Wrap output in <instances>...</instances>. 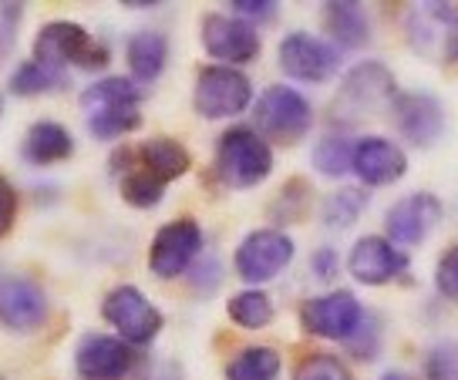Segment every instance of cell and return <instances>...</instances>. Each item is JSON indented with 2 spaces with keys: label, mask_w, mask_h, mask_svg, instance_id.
I'll list each match as a JSON object with an SVG mask.
<instances>
[{
  "label": "cell",
  "mask_w": 458,
  "mask_h": 380,
  "mask_svg": "<svg viewBox=\"0 0 458 380\" xmlns=\"http://www.w3.org/2000/svg\"><path fill=\"white\" fill-rule=\"evenodd\" d=\"M398 95V81L385 61H360L344 74L337 95L330 101V122L337 128H351L354 122L371 118L374 108H391Z\"/></svg>",
  "instance_id": "1"
},
{
  "label": "cell",
  "mask_w": 458,
  "mask_h": 380,
  "mask_svg": "<svg viewBox=\"0 0 458 380\" xmlns=\"http://www.w3.org/2000/svg\"><path fill=\"white\" fill-rule=\"evenodd\" d=\"M213 172L226 189H257L273 172L270 141L250 125L226 128L216 141Z\"/></svg>",
  "instance_id": "2"
},
{
  "label": "cell",
  "mask_w": 458,
  "mask_h": 380,
  "mask_svg": "<svg viewBox=\"0 0 458 380\" xmlns=\"http://www.w3.org/2000/svg\"><path fill=\"white\" fill-rule=\"evenodd\" d=\"M108 57H112V47L105 41H95L74 21H47L34 38V61L55 71H101L108 64Z\"/></svg>",
  "instance_id": "3"
},
{
  "label": "cell",
  "mask_w": 458,
  "mask_h": 380,
  "mask_svg": "<svg viewBox=\"0 0 458 380\" xmlns=\"http://www.w3.org/2000/svg\"><path fill=\"white\" fill-rule=\"evenodd\" d=\"M257 131L267 141L276 145H293L314 128V105L290 85H270L253 105Z\"/></svg>",
  "instance_id": "4"
},
{
  "label": "cell",
  "mask_w": 458,
  "mask_h": 380,
  "mask_svg": "<svg viewBox=\"0 0 458 380\" xmlns=\"http://www.w3.org/2000/svg\"><path fill=\"white\" fill-rule=\"evenodd\" d=\"M101 317L118 330V337L125 340L129 347H148L152 340L162 334V310L139 286H114L101 300Z\"/></svg>",
  "instance_id": "5"
},
{
  "label": "cell",
  "mask_w": 458,
  "mask_h": 380,
  "mask_svg": "<svg viewBox=\"0 0 458 380\" xmlns=\"http://www.w3.org/2000/svg\"><path fill=\"white\" fill-rule=\"evenodd\" d=\"M192 105L199 118H236L253 105V81L246 78L240 68H226V64H206L196 74V91H192Z\"/></svg>",
  "instance_id": "6"
},
{
  "label": "cell",
  "mask_w": 458,
  "mask_h": 380,
  "mask_svg": "<svg viewBox=\"0 0 458 380\" xmlns=\"http://www.w3.org/2000/svg\"><path fill=\"white\" fill-rule=\"evenodd\" d=\"M293 253H297V246L284 229L267 225V229H253L250 236L240 240L236 253H233V266L243 283L259 286V283L276 280L293 263Z\"/></svg>",
  "instance_id": "7"
},
{
  "label": "cell",
  "mask_w": 458,
  "mask_h": 380,
  "mask_svg": "<svg viewBox=\"0 0 458 380\" xmlns=\"http://www.w3.org/2000/svg\"><path fill=\"white\" fill-rule=\"evenodd\" d=\"M368 320L364 303L351 290H330V293L310 296L301 307V324L310 337L320 340H337L347 343Z\"/></svg>",
  "instance_id": "8"
},
{
  "label": "cell",
  "mask_w": 458,
  "mask_h": 380,
  "mask_svg": "<svg viewBox=\"0 0 458 380\" xmlns=\"http://www.w3.org/2000/svg\"><path fill=\"white\" fill-rule=\"evenodd\" d=\"M276 61L286 78L303 85H324L341 68V51L310 30H293L276 47Z\"/></svg>",
  "instance_id": "9"
},
{
  "label": "cell",
  "mask_w": 458,
  "mask_h": 380,
  "mask_svg": "<svg viewBox=\"0 0 458 380\" xmlns=\"http://www.w3.org/2000/svg\"><path fill=\"white\" fill-rule=\"evenodd\" d=\"M442 215L445 206L435 192H411L385 212V240L398 249H415L438 229Z\"/></svg>",
  "instance_id": "10"
},
{
  "label": "cell",
  "mask_w": 458,
  "mask_h": 380,
  "mask_svg": "<svg viewBox=\"0 0 458 380\" xmlns=\"http://www.w3.org/2000/svg\"><path fill=\"white\" fill-rule=\"evenodd\" d=\"M202 47L206 55L213 57L216 64H226V68H240L257 61L259 57V34L253 24H246L233 14H206L199 28Z\"/></svg>",
  "instance_id": "11"
},
{
  "label": "cell",
  "mask_w": 458,
  "mask_h": 380,
  "mask_svg": "<svg viewBox=\"0 0 458 380\" xmlns=\"http://www.w3.org/2000/svg\"><path fill=\"white\" fill-rule=\"evenodd\" d=\"M202 249V229L196 219H172L152 236L148 246V269L158 280H175L182 276Z\"/></svg>",
  "instance_id": "12"
},
{
  "label": "cell",
  "mask_w": 458,
  "mask_h": 380,
  "mask_svg": "<svg viewBox=\"0 0 458 380\" xmlns=\"http://www.w3.org/2000/svg\"><path fill=\"white\" fill-rule=\"evenodd\" d=\"M391 118L398 135L415 148L438 145L445 135V108L435 95L425 91H398L391 101Z\"/></svg>",
  "instance_id": "13"
},
{
  "label": "cell",
  "mask_w": 458,
  "mask_h": 380,
  "mask_svg": "<svg viewBox=\"0 0 458 380\" xmlns=\"http://www.w3.org/2000/svg\"><path fill=\"white\" fill-rule=\"evenodd\" d=\"M404 34L408 44L425 57H445L448 41L458 34V7L445 0H425L411 4L404 14Z\"/></svg>",
  "instance_id": "14"
},
{
  "label": "cell",
  "mask_w": 458,
  "mask_h": 380,
  "mask_svg": "<svg viewBox=\"0 0 458 380\" xmlns=\"http://www.w3.org/2000/svg\"><path fill=\"white\" fill-rule=\"evenodd\" d=\"M131 367V347L112 334H85L74 347V370L81 374V380H125Z\"/></svg>",
  "instance_id": "15"
},
{
  "label": "cell",
  "mask_w": 458,
  "mask_h": 380,
  "mask_svg": "<svg viewBox=\"0 0 458 380\" xmlns=\"http://www.w3.org/2000/svg\"><path fill=\"white\" fill-rule=\"evenodd\" d=\"M51 303L41 283L30 276H0V324L14 334H30L47 320Z\"/></svg>",
  "instance_id": "16"
},
{
  "label": "cell",
  "mask_w": 458,
  "mask_h": 380,
  "mask_svg": "<svg viewBox=\"0 0 458 380\" xmlns=\"http://www.w3.org/2000/svg\"><path fill=\"white\" fill-rule=\"evenodd\" d=\"M351 172L368 189H385L404 179L408 172V156L398 141L385 139V135H364L354 141V156H351Z\"/></svg>",
  "instance_id": "17"
},
{
  "label": "cell",
  "mask_w": 458,
  "mask_h": 380,
  "mask_svg": "<svg viewBox=\"0 0 458 380\" xmlns=\"http://www.w3.org/2000/svg\"><path fill=\"white\" fill-rule=\"evenodd\" d=\"M347 269L360 286H387L408 269V253L387 242L385 236H360L351 246Z\"/></svg>",
  "instance_id": "18"
},
{
  "label": "cell",
  "mask_w": 458,
  "mask_h": 380,
  "mask_svg": "<svg viewBox=\"0 0 458 380\" xmlns=\"http://www.w3.org/2000/svg\"><path fill=\"white\" fill-rule=\"evenodd\" d=\"M320 17L337 51H360L371 41V17L358 0H327Z\"/></svg>",
  "instance_id": "19"
},
{
  "label": "cell",
  "mask_w": 458,
  "mask_h": 380,
  "mask_svg": "<svg viewBox=\"0 0 458 380\" xmlns=\"http://www.w3.org/2000/svg\"><path fill=\"white\" fill-rule=\"evenodd\" d=\"M125 61H129V71L135 74V81L152 85L169 64V38L152 28L135 30L129 44H125Z\"/></svg>",
  "instance_id": "20"
},
{
  "label": "cell",
  "mask_w": 458,
  "mask_h": 380,
  "mask_svg": "<svg viewBox=\"0 0 458 380\" xmlns=\"http://www.w3.org/2000/svg\"><path fill=\"white\" fill-rule=\"evenodd\" d=\"M72 152L74 139L61 122H34L24 135V145H21V156L30 165H55V162L72 158Z\"/></svg>",
  "instance_id": "21"
},
{
  "label": "cell",
  "mask_w": 458,
  "mask_h": 380,
  "mask_svg": "<svg viewBox=\"0 0 458 380\" xmlns=\"http://www.w3.org/2000/svg\"><path fill=\"white\" fill-rule=\"evenodd\" d=\"M139 162H142V169L148 175H156L162 185L175 182V179H182L189 169H192V156H189V148H182L175 139H148L139 148Z\"/></svg>",
  "instance_id": "22"
},
{
  "label": "cell",
  "mask_w": 458,
  "mask_h": 380,
  "mask_svg": "<svg viewBox=\"0 0 458 380\" xmlns=\"http://www.w3.org/2000/svg\"><path fill=\"white\" fill-rule=\"evenodd\" d=\"M122 108H139V88L129 78H98L95 85L81 91V112L91 114L101 112H122Z\"/></svg>",
  "instance_id": "23"
},
{
  "label": "cell",
  "mask_w": 458,
  "mask_h": 380,
  "mask_svg": "<svg viewBox=\"0 0 458 380\" xmlns=\"http://www.w3.org/2000/svg\"><path fill=\"white\" fill-rule=\"evenodd\" d=\"M280 367H284V360L273 347L253 343V347H243L226 364V380H276Z\"/></svg>",
  "instance_id": "24"
},
{
  "label": "cell",
  "mask_w": 458,
  "mask_h": 380,
  "mask_svg": "<svg viewBox=\"0 0 458 380\" xmlns=\"http://www.w3.org/2000/svg\"><path fill=\"white\" fill-rule=\"evenodd\" d=\"M68 81H72L68 71H55L30 57V61L14 68V74H11V91L21 95V98H38V95H47V91L68 88Z\"/></svg>",
  "instance_id": "25"
},
{
  "label": "cell",
  "mask_w": 458,
  "mask_h": 380,
  "mask_svg": "<svg viewBox=\"0 0 458 380\" xmlns=\"http://www.w3.org/2000/svg\"><path fill=\"white\" fill-rule=\"evenodd\" d=\"M273 300L263 290L250 286V290H240V293L229 296L226 303V317L236 326L243 330H263L267 324H273Z\"/></svg>",
  "instance_id": "26"
},
{
  "label": "cell",
  "mask_w": 458,
  "mask_h": 380,
  "mask_svg": "<svg viewBox=\"0 0 458 380\" xmlns=\"http://www.w3.org/2000/svg\"><path fill=\"white\" fill-rule=\"evenodd\" d=\"M351 156H354V141L334 131V135H324V139L314 145L310 152V162L314 169L324 175V179H344L351 172Z\"/></svg>",
  "instance_id": "27"
},
{
  "label": "cell",
  "mask_w": 458,
  "mask_h": 380,
  "mask_svg": "<svg viewBox=\"0 0 458 380\" xmlns=\"http://www.w3.org/2000/svg\"><path fill=\"white\" fill-rule=\"evenodd\" d=\"M368 209V192L364 189H341L334 196L324 198V209H320V219L327 229L341 232L347 225H354Z\"/></svg>",
  "instance_id": "28"
},
{
  "label": "cell",
  "mask_w": 458,
  "mask_h": 380,
  "mask_svg": "<svg viewBox=\"0 0 458 380\" xmlns=\"http://www.w3.org/2000/svg\"><path fill=\"white\" fill-rule=\"evenodd\" d=\"M165 196V185L145 169H131L122 175V198L135 209H156Z\"/></svg>",
  "instance_id": "29"
},
{
  "label": "cell",
  "mask_w": 458,
  "mask_h": 380,
  "mask_svg": "<svg viewBox=\"0 0 458 380\" xmlns=\"http://www.w3.org/2000/svg\"><path fill=\"white\" fill-rule=\"evenodd\" d=\"M310 196H314V189H310V182H307V179H290V182L280 189V196H276V202H273L270 212L284 225L297 223V219H303V215H307Z\"/></svg>",
  "instance_id": "30"
},
{
  "label": "cell",
  "mask_w": 458,
  "mask_h": 380,
  "mask_svg": "<svg viewBox=\"0 0 458 380\" xmlns=\"http://www.w3.org/2000/svg\"><path fill=\"white\" fill-rule=\"evenodd\" d=\"M142 125V114L139 108H122V112H101L88 118V131L98 141H114L122 135H129L135 128Z\"/></svg>",
  "instance_id": "31"
},
{
  "label": "cell",
  "mask_w": 458,
  "mask_h": 380,
  "mask_svg": "<svg viewBox=\"0 0 458 380\" xmlns=\"http://www.w3.org/2000/svg\"><path fill=\"white\" fill-rule=\"evenodd\" d=\"M425 380H458V340H438L421 360Z\"/></svg>",
  "instance_id": "32"
},
{
  "label": "cell",
  "mask_w": 458,
  "mask_h": 380,
  "mask_svg": "<svg viewBox=\"0 0 458 380\" xmlns=\"http://www.w3.org/2000/svg\"><path fill=\"white\" fill-rule=\"evenodd\" d=\"M293 380H354L351 377V367L344 364L341 357L334 353H307L297 370H293Z\"/></svg>",
  "instance_id": "33"
},
{
  "label": "cell",
  "mask_w": 458,
  "mask_h": 380,
  "mask_svg": "<svg viewBox=\"0 0 458 380\" xmlns=\"http://www.w3.org/2000/svg\"><path fill=\"white\" fill-rule=\"evenodd\" d=\"M435 290L448 300V303H458V242L448 246L435 266Z\"/></svg>",
  "instance_id": "34"
},
{
  "label": "cell",
  "mask_w": 458,
  "mask_h": 380,
  "mask_svg": "<svg viewBox=\"0 0 458 380\" xmlns=\"http://www.w3.org/2000/svg\"><path fill=\"white\" fill-rule=\"evenodd\" d=\"M219 283H223V266H219V259H213V256L196 259V263L189 266V286H192L196 293H213Z\"/></svg>",
  "instance_id": "35"
},
{
  "label": "cell",
  "mask_w": 458,
  "mask_h": 380,
  "mask_svg": "<svg viewBox=\"0 0 458 380\" xmlns=\"http://www.w3.org/2000/svg\"><path fill=\"white\" fill-rule=\"evenodd\" d=\"M347 350L354 353L358 360H374L377 350H381V326L374 324V320H364L358 334L347 340Z\"/></svg>",
  "instance_id": "36"
},
{
  "label": "cell",
  "mask_w": 458,
  "mask_h": 380,
  "mask_svg": "<svg viewBox=\"0 0 458 380\" xmlns=\"http://www.w3.org/2000/svg\"><path fill=\"white\" fill-rule=\"evenodd\" d=\"M229 7H233V17H240L246 24H267L276 17L280 4H273V0H233Z\"/></svg>",
  "instance_id": "37"
},
{
  "label": "cell",
  "mask_w": 458,
  "mask_h": 380,
  "mask_svg": "<svg viewBox=\"0 0 458 380\" xmlns=\"http://www.w3.org/2000/svg\"><path fill=\"white\" fill-rule=\"evenodd\" d=\"M21 17H24V4H0V57L14 47Z\"/></svg>",
  "instance_id": "38"
},
{
  "label": "cell",
  "mask_w": 458,
  "mask_h": 380,
  "mask_svg": "<svg viewBox=\"0 0 458 380\" xmlns=\"http://www.w3.org/2000/svg\"><path fill=\"white\" fill-rule=\"evenodd\" d=\"M17 223V189L0 175V240L14 229Z\"/></svg>",
  "instance_id": "39"
},
{
  "label": "cell",
  "mask_w": 458,
  "mask_h": 380,
  "mask_svg": "<svg viewBox=\"0 0 458 380\" xmlns=\"http://www.w3.org/2000/svg\"><path fill=\"white\" fill-rule=\"evenodd\" d=\"M310 269H314L317 280H334L337 269H341V256H337V249H334V246H320V249H314V256H310Z\"/></svg>",
  "instance_id": "40"
},
{
  "label": "cell",
  "mask_w": 458,
  "mask_h": 380,
  "mask_svg": "<svg viewBox=\"0 0 458 380\" xmlns=\"http://www.w3.org/2000/svg\"><path fill=\"white\" fill-rule=\"evenodd\" d=\"M148 380H182V374H179V367L175 364H162V367H156V374Z\"/></svg>",
  "instance_id": "41"
},
{
  "label": "cell",
  "mask_w": 458,
  "mask_h": 380,
  "mask_svg": "<svg viewBox=\"0 0 458 380\" xmlns=\"http://www.w3.org/2000/svg\"><path fill=\"white\" fill-rule=\"evenodd\" d=\"M125 7H131V11H148V7H162L158 0H125Z\"/></svg>",
  "instance_id": "42"
},
{
  "label": "cell",
  "mask_w": 458,
  "mask_h": 380,
  "mask_svg": "<svg viewBox=\"0 0 458 380\" xmlns=\"http://www.w3.org/2000/svg\"><path fill=\"white\" fill-rule=\"evenodd\" d=\"M445 61H455V64H458V34H455V38H452V41H448V51H445Z\"/></svg>",
  "instance_id": "43"
},
{
  "label": "cell",
  "mask_w": 458,
  "mask_h": 380,
  "mask_svg": "<svg viewBox=\"0 0 458 380\" xmlns=\"http://www.w3.org/2000/svg\"><path fill=\"white\" fill-rule=\"evenodd\" d=\"M381 380H411V374H404V370H385Z\"/></svg>",
  "instance_id": "44"
},
{
  "label": "cell",
  "mask_w": 458,
  "mask_h": 380,
  "mask_svg": "<svg viewBox=\"0 0 458 380\" xmlns=\"http://www.w3.org/2000/svg\"><path fill=\"white\" fill-rule=\"evenodd\" d=\"M0 380H4V377H0Z\"/></svg>",
  "instance_id": "45"
}]
</instances>
